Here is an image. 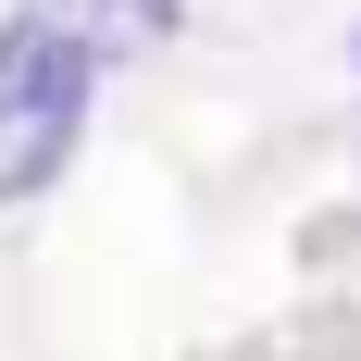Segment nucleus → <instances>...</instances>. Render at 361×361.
Returning a JSON list of instances; mask_svg holds the SVG:
<instances>
[{
  "instance_id": "obj_1",
  "label": "nucleus",
  "mask_w": 361,
  "mask_h": 361,
  "mask_svg": "<svg viewBox=\"0 0 361 361\" xmlns=\"http://www.w3.org/2000/svg\"><path fill=\"white\" fill-rule=\"evenodd\" d=\"M87 87H100V63H87L75 13L63 0H13V25H0V212L37 200V187L75 162Z\"/></svg>"
},
{
  "instance_id": "obj_2",
  "label": "nucleus",
  "mask_w": 361,
  "mask_h": 361,
  "mask_svg": "<svg viewBox=\"0 0 361 361\" xmlns=\"http://www.w3.org/2000/svg\"><path fill=\"white\" fill-rule=\"evenodd\" d=\"M162 25H175V0H87V13H75V37H87V63H112V50H149Z\"/></svg>"
},
{
  "instance_id": "obj_3",
  "label": "nucleus",
  "mask_w": 361,
  "mask_h": 361,
  "mask_svg": "<svg viewBox=\"0 0 361 361\" xmlns=\"http://www.w3.org/2000/svg\"><path fill=\"white\" fill-rule=\"evenodd\" d=\"M349 75H361V37H349Z\"/></svg>"
}]
</instances>
